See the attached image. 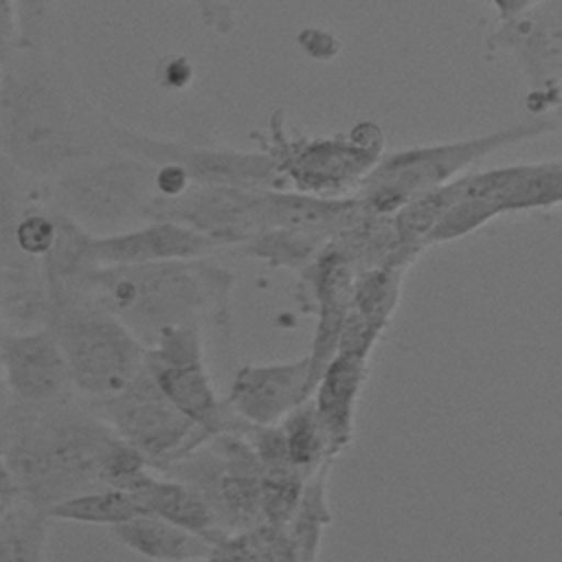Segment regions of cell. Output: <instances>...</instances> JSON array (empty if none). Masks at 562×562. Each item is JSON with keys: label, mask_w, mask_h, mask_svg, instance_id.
<instances>
[{"label": "cell", "mask_w": 562, "mask_h": 562, "mask_svg": "<svg viewBox=\"0 0 562 562\" xmlns=\"http://www.w3.org/2000/svg\"><path fill=\"white\" fill-rule=\"evenodd\" d=\"M327 503H325V481L323 470L318 474L310 476V483L303 490L301 503L292 516V520L283 527L299 560L301 562H314L318 542H321V529L327 522Z\"/></svg>", "instance_id": "cell-24"}, {"label": "cell", "mask_w": 562, "mask_h": 562, "mask_svg": "<svg viewBox=\"0 0 562 562\" xmlns=\"http://www.w3.org/2000/svg\"><path fill=\"white\" fill-rule=\"evenodd\" d=\"M279 428L285 439L288 457L296 470L312 476L316 470H321L323 461L329 454L327 437L323 430V424L316 415V408L312 404V397L292 408L281 422Z\"/></svg>", "instance_id": "cell-22"}, {"label": "cell", "mask_w": 562, "mask_h": 562, "mask_svg": "<svg viewBox=\"0 0 562 562\" xmlns=\"http://www.w3.org/2000/svg\"><path fill=\"white\" fill-rule=\"evenodd\" d=\"M20 22L22 48L44 46L55 40V22H57V4L59 0H13Z\"/></svg>", "instance_id": "cell-28"}, {"label": "cell", "mask_w": 562, "mask_h": 562, "mask_svg": "<svg viewBox=\"0 0 562 562\" xmlns=\"http://www.w3.org/2000/svg\"><path fill=\"white\" fill-rule=\"evenodd\" d=\"M4 334V323H2V314H0V336Z\"/></svg>", "instance_id": "cell-38"}, {"label": "cell", "mask_w": 562, "mask_h": 562, "mask_svg": "<svg viewBox=\"0 0 562 562\" xmlns=\"http://www.w3.org/2000/svg\"><path fill=\"white\" fill-rule=\"evenodd\" d=\"M402 277L404 268L397 266H373L360 270L356 274L353 296L347 314L364 325L371 334L380 336L395 312Z\"/></svg>", "instance_id": "cell-19"}, {"label": "cell", "mask_w": 562, "mask_h": 562, "mask_svg": "<svg viewBox=\"0 0 562 562\" xmlns=\"http://www.w3.org/2000/svg\"><path fill=\"white\" fill-rule=\"evenodd\" d=\"M310 356L277 364H244L228 389V408L248 426H274L312 397Z\"/></svg>", "instance_id": "cell-14"}, {"label": "cell", "mask_w": 562, "mask_h": 562, "mask_svg": "<svg viewBox=\"0 0 562 562\" xmlns=\"http://www.w3.org/2000/svg\"><path fill=\"white\" fill-rule=\"evenodd\" d=\"M88 406L158 472L187 457L209 437L184 417L154 384L145 369L121 393Z\"/></svg>", "instance_id": "cell-9"}, {"label": "cell", "mask_w": 562, "mask_h": 562, "mask_svg": "<svg viewBox=\"0 0 562 562\" xmlns=\"http://www.w3.org/2000/svg\"><path fill=\"white\" fill-rule=\"evenodd\" d=\"M46 514L50 520L116 527L145 512L134 494H130L127 490L94 487L59 501Z\"/></svg>", "instance_id": "cell-20"}, {"label": "cell", "mask_w": 562, "mask_h": 562, "mask_svg": "<svg viewBox=\"0 0 562 562\" xmlns=\"http://www.w3.org/2000/svg\"><path fill=\"white\" fill-rule=\"evenodd\" d=\"M147 220H171L211 237L220 246H241L263 231V191L191 184L178 198L154 195Z\"/></svg>", "instance_id": "cell-12"}, {"label": "cell", "mask_w": 562, "mask_h": 562, "mask_svg": "<svg viewBox=\"0 0 562 562\" xmlns=\"http://www.w3.org/2000/svg\"><path fill=\"white\" fill-rule=\"evenodd\" d=\"M202 562H206V560H202Z\"/></svg>", "instance_id": "cell-39"}, {"label": "cell", "mask_w": 562, "mask_h": 562, "mask_svg": "<svg viewBox=\"0 0 562 562\" xmlns=\"http://www.w3.org/2000/svg\"><path fill=\"white\" fill-rule=\"evenodd\" d=\"M9 404V391H7V382H4V373H2V360H0V408Z\"/></svg>", "instance_id": "cell-37"}, {"label": "cell", "mask_w": 562, "mask_h": 562, "mask_svg": "<svg viewBox=\"0 0 562 562\" xmlns=\"http://www.w3.org/2000/svg\"><path fill=\"white\" fill-rule=\"evenodd\" d=\"M547 116L553 121V127L555 132H562V79L555 88V94H553V103H551V110L547 112Z\"/></svg>", "instance_id": "cell-35"}, {"label": "cell", "mask_w": 562, "mask_h": 562, "mask_svg": "<svg viewBox=\"0 0 562 562\" xmlns=\"http://www.w3.org/2000/svg\"><path fill=\"white\" fill-rule=\"evenodd\" d=\"M206 562H268L261 525L226 533L213 544Z\"/></svg>", "instance_id": "cell-29"}, {"label": "cell", "mask_w": 562, "mask_h": 562, "mask_svg": "<svg viewBox=\"0 0 562 562\" xmlns=\"http://www.w3.org/2000/svg\"><path fill=\"white\" fill-rule=\"evenodd\" d=\"M496 215H501L498 209L485 200H476V198L454 200L448 204V209L439 215V220L430 228V233L426 237V246L459 239V237L476 231L479 226L487 224Z\"/></svg>", "instance_id": "cell-26"}, {"label": "cell", "mask_w": 562, "mask_h": 562, "mask_svg": "<svg viewBox=\"0 0 562 562\" xmlns=\"http://www.w3.org/2000/svg\"><path fill=\"white\" fill-rule=\"evenodd\" d=\"M296 42L301 46V50L314 59H331L338 55L340 50V42L338 37L331 33V31H325V29H316V26H310V29H303L299 35H296Z\"/></svg>", "instance_id": "cell-33"}, {"label": "cell", "mask_w": 562, "mask_h": 562, "mask_svg": "<svg viewBox=\"0 0 562 562\" xmlns=\"http://www.w3.org/2000/svg\"><path fill=\"white\" fill-rule=\"evenodd\" d=\"M50 518L44 509L18 501L0 516V562H44Z\"/></svg>", "instance_id": "cell-21"}, {"label": "cell", "mask_w": 562, "mask_h": 562, "mask_svg": "<svg viewBox=\"0 0 562 562\" xmlns=\"http://www.w3.org/2000/svg\"><path fill=\"white\" fill-rule=\"evenodd\" d=\"M110 531L116 542L154 562H202L213 549L202 536L154 514H138Z\"/></svg>", "instance_id": "cell-18"}, {"label": "cell", "mask_w": 562, "mask_h": 562, "mask_svg": "<svg viewBox=\"0 0 562 562\" xmlns=\"http://www.w3.org/2000/svg\"><path fill=\"white\" fill-rule=\"evenodd\" d=\"M485 50L516 61L529 83L527 110L533 116L547 114L562 79V0H536L501 20L485 37Z\"/></svg>", "instance_id": "cell-11"}, {"label": "cell", "mask_w": 562, "mask_h": 562, "mask_svg": "<svg viewBox=\"0 0 562 562\" xmlns=\"http://www.w3.org/2000/svg\"><path fill=\"white\" fill-rule=\"evenodd\" d=\"M549 132H555L553 121L542 114L472 138L417 145L393 154H382L378 165L356 191V198L367 213L393 215L415 195L457 180L490 154L516 143H527Z\"/></svg>", "instance_id": "cell-5"}, {"label": "cell", "mask_w": 562, "mask_h": 562, "mask_svg": "<svg viewBox=\"0 0 562 562\" xmlns=\"http://www.w3.org/2000/svg\"><path fill=\"white\" fill-rule=\"evenodd\" d=\"M0 360L11 404L48 406L75 393L64 351L50 325L4 331L0 336Z\"/></svg>", "instance_id": "cell-13"}, {"label": "cell", "mask_w": 562, "mask_h": 562, "mask_svg": "<svg viewBox=\"0 0 562 562\" xmlns=\"http://www.w3.org/2000/svg\"><path fill=\"white\" fill-rule=\"evenodd\" d=\"M193 77L195 68L184 55H167L156 66V81L162 90H184Z\"/></svg>", "instance_id": "cell-31"}, {"label": "cell", "mask_w": 562, "mask_h": 562, "mask_svg": "<svg viewBox=\"0 0 562 562\" xmlns=\"http://www.w3.org/2000/svg\"><path fill=\"white\" fill-rule=\"evenodd\" d=\"M2 459L20 498L48 512L59 501L103 487L101 472L114 430L68 400L48 406H4Z\"/></svg>", "instance_id": "cell-2"}, {"label": "cell", "mask_w": 562, "mask_h": 562, "mask_svg": "<svg viewBox=\"0 0 562 562\" xmlns=\"http://www.w3.org/2000/svg\"><path fill=\"white\" fill-rule=\"evenodd\" d=\"M364 358L336 353L323 369L314 391L312 404L323 424L329 454L347 446L353 430V411L364 382Z\"/></svg>", "instance_id": "cell-17"}, {"label": "cell", "mask_w": 562, "mask_h": 562, "mask_svg": "<svg viewBox=\"0 0 562 562\" xmlns=\"http://www.w3.org/2000/svg\"><path fill=\"white\" fill-rule=\"evenodd\" d=\"M487 2L496 9L498 20H507V18L520 13L522 9H527L529 4H533L536 0H487Z\"/></svg>", "instance_id": "cell-34"}, {"label": "cell", "mask_w": 562, "mask_h": 562, "mask_svg": "<svg viewBox=\"0 0 562 562\" xmlns=\"http://www.w3.org/2000/svg\"><path fill=\"white\" fill-rule=\"evenodd\" d=\"M40 184L0 151V233H11L20 213L37 202Z\"/></svg>", "instance_id": "cell-27"}, {"label": "cell", "mask_w": 562, "mask_h": 562, "mask_svg": "<svg viewBox=\"0 0 562 562\" xmlns=\"http://www.w3.org/2000/svg\"><path fill=\"white\" fill-rule=\"evenodd\" d=\"M114 125L75 79L59 40L20 48L0 68V151L37 184L116 149Z\"/></svg>", "instance_id": "cell-1"}, {"label": "cell", "mask_w": 562, "mask_h": 562, "mask_svg": "<svg viewBox=\"0 0 562 562\" xmlns=\"http://www.w3.org/2000/svg\"><path fill=\"white\" fill-rule=\"evenodd\" d=\"M130 494H134L145 514H154L184 527L211 544L228 533L204 494L187 481L169 474L160 476V472L156 474V470H149L136 481Z\"/></svg>", "instance_id": "cell-16"}, {"label": "cell", "mask_w": 562, "mask_h": 562, "mask_svg": "<svg viewBox=\"0 0 562 562\" xmlns=\"http://www.w3.org/2000/svg\"><path fill=\"white\" fill-rule=\"evenodd\" d=\"M13 257H22L11 239V233H0V261L4 259H13Z\"/></svg>", "instance_id": "cell-36"}, {"label": "cell", "mask_w": 562, "mask_h": 562, "mask_svg": "<svg viewBox=\"0 0 562 562\" xmlns=\"http://www.w3.org/2000/svg\"><path fill=\"white\" fill-rule=\"evenodd\" d=\"M257 138L277 162L288 189L321 198L356 195L384 154V134L373 121H358L345 134L312 138L288 130L277 112L268 134Z\"/></svg>", "instance_id": "cell-7"}, {"label": "cell", "mask_w": 562, "mask_h": 562, "mask_svg": "<svg viewBox=\"0 0 562 562\" xmlns=\"http://www.w3.org/2000/svg\"><path fill=\"white\" fill-rule=\"evenodd\" d=\"M154 165L121 149L86 158L37 189V202L92 235L121 233L147 222Z\"/></svg>", "instance_id": "cell-4"}, {"label": "cell", "mask_w": 562, "mask_h": 562, "mask_svg": "<svg viewBox=\"0 0 562 562\" xmlns=\"http://www.w3.org/2000/svg\"><path fill=\"white\" fill-rule=\"evenodd\" d=\"M57 237V215L53 209L33 202L26 206L11 228V239L15 250L33 261H42Z\"/></svg>", "instance_id": "cell-25"}, {"label": "cell", "mask_w": 562, "mask_h": 562, "mask_svg": "<svg viewBox=\"0 0 562 562\" xmlns=\"http://www.w3.org/2000/svg\"><path fill=\"white\" fill-rule=\"evenodd\" d=\"M145 369L158 391L209 439L250 428L213 389L204 364L202 325H176L162 329L145 347Z\"/></svg>", "instance_id": "cell-8"}, {"label": "cell", "mask_w": 562, "mask_h": 562, "mask_svg": "<svg viewBox=\"0 0 562 562\" xmlns=\"http://www.w3.org/2000/svg\"><path fill=\"white\" fill-rule=\"evenodd\" d=\"M231 288L228 270L198 257L92 266L68 290H79L101 303L147 347L167 327L202 325L204 321L226 327Z\"/></svg>", "instance_id": "cell-3"}, {"label": "cell", "mask_w": 562, "mask_h": 562, "mask_svg": "<svg viewBox=\"0 0 562 562\" xmlns=\"http://www.w3.org/2000/svg\"><path fill=\"white\" fill-rule=\"evenodd\" d=\"M187 2L200 18V22L217 33V35H231L235 31V11L224 0H180Z\"/></svg>", "instance_id": "cell-30"}, {"label": "cell", "mask_w": 562, "mask_h": 562, "mask_svg": "<svg viewBox=\"0 0 562 562\" xmlns=\"http://www.w3.org/2000/svg\"><path fill=\"white\" fill-rule=\"evenodd\" d=\"M50 329L64 351L75 393L88 402L127 389L145 362V345L101 303L79 290L50 296Z\"/></svg>", "instance_id": "cell-6"}, {"label": "cell", "mask_w": 562, "mask_h": 562, "mask_svg": "<svg viewBox=\"0 0 562 562\" xmlns=\"http://www.w3.org/2000/svg\"><path fill=\"white\" fill-rule=\"evenodd\" d=\"M114 147L151 165L176 162L193 184L239 187V189H288L277 162L263 151H244L217 145H202L182 138H156L116 121Z\"/></svg>", "instance_id": "cell-10"}, {"label": "cell", "mask_w": 562, "mask_h": 562, "mask_svg": "<svg viewBox=\"0 0 562 562\" xmlns=\"http://www.w3.org/2000/svg\"><path fill=\"white\" fill-rule=\"evenodd\" d=\"M22 48L20 22L13 0H0V68Z\"/></svg>", "instance_id": "cell-32"}, {"label": "cell", "mask_w": 562, "mask_h": 562, "mask_svg": "<svg viewBox=\"0 0 562 562\" xmlns=\"http://www.w3.org/2000/svg\"><path fill=\"white\" fill-rule=\"evenodd\" d=\"M220 248L211 237L171 222L147 220L121 233L92 235L90 261L92 266H138L171 259H198Z\"/></svg>", "instance_id": "cell-15"}, {"label": "cell", "mask_w": 562, "mask_h": 562, "mask_svg": "<svg viewBox=\"0 0 562 562\" xmlns=\"http://www.w3.org/2000/svg\"><path fill=\"white\" fill-rule=\"evenodd\" d=\"M327 244V237L290 231V228H263L241 244L246 255L266 259L272 266H307L321 248Z\"/></svg>", "instance_id": "cell-23"}]
</instances>
